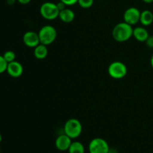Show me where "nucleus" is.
Returning <instances> with one entry per match:
<instances>
[{
	"mask_svg": "<svg viewBox=\"0 0 153 153\" xmlns=\"http://www.w3.org/2000/svg\"><path fill=\"white\" fill-rule=\"evenodd\" d=\"M146 44L150 49H153V35L152 36H149V37L147 38V40H146Z\"/></svg>",
	"mask_w": 153,
	"mask_h": 153,
	"instance_id": "20",
	"label": "nucleus"
},
{
	"mask_svg": "<svg viewBox=\"0 0 153 153\" xmlns=\"http://www.w3.org/2000/svg\"><path fill=\"white\" fill-rule=\"evenodd\" d=\"M88 149L90 153H108L110 147L105 139L96 137L91 140Z\"/></svg>",
	"mask_w": 153,
	"mask_h": 153,
	"instance_id": "6",
	"label": "nucleus"
},
{
	"mask_svg": "<svg viewBox=\"0 0 153 153\" xmlns=\"http://www.w3.org/2000/svg\"><path fill=\"white\" fill-rule=\"evenodd\" d=\"M108 153H118V152L115 148H110V149H109Z\"/></svg>",
	"mask_w": 153,
	"mask_h": 153,
	"instance_id": "23",
	"label": "nucleus"
},
{
	"mask_svg": "<svg viewBox=\"0 0 153 153\" xmlns=\"http://www.w3.org/2000/svg\"><path fill=\"white\" fill-rule=\"evenodd\" d=\"M94 0H78V4L82 8H90L94 4Z\"/></svg>",
	"mask_w": 153,
	"mask_h": 153,
	"instance_id": "17",
	"label": "nucleus"
},
{
	"mask_svg": "<svg viewBox=\"0 0 153 153\" xmlns=\"http://www.w3.org/2000/svg\"><path fill=\"white\" fill-rule=\"evenodd\" d=\"M60 1L64 2L67 6L74 5L76 3H78V0H60Z\"/></svg>",
	"mask_w": 153,
	"mask_h": 153,
	"instance_id": "19",
	"label": "nucleus"
},
{
	"mask_svg": "<svg viewBox=\"0 0 153 153\" xmlns=\"http://www.w3.org/2000/svg\"><path fill=\"white\" fill-rule=\"evenodd\" d=\"M142 1L145 3H147V4H150V3L153 2V0H142Z\"/></svg>",
	"mask_w": 153,
	"mask_h": 153,
	"instance_id": "25",
	"label": "nucleus"
},
{
	"mask_svg": "<svg viewBox=\"0 0 153 153\" xmlns=\"http://www.w3.org/2000/svg\"><path fill=\"white\" fill-rule=\"evenodd\" d=\"M64 134L69 136L71 139L77 138L82 132V125L79 120L71 118L64 124Z\"/></svg>",
	"mask_w": 153,
	"mask_h": 153,
	"instance_id": "2",
	"label": "nucleus"
},
{
	"mask_svg": "<svg viewBox=\"0 0 153 153\" xmlns=\"http://www.w3.org/2000/svg\"><path fill=\"white\" fill-rule=\"evenodd\" d=\"M40 42L46 46L52 44L57 37V31L52 25H46L42 27L38 32Z\"/></svg>",
	"mask_w": 153,
	"mask_h": 153,
	"instance_id": "3",
	"label": "nucleus"
},
{
	"mask_svg": "<svg viewBox=\"0 0 153 153\" xmlns=\"http://www.w3.org/2000/svg\"><path fill=\"white\" fill-rule=\"evenodd\" d=\"M128 69L126 65L121 61H114L108 68L109 76L114 79H123L127 74Z\"/></svg>",
	"mask_w": 153,
	"mask_h": 153,
	"instance_id": "5",
	"label": "nucleus"
},
{
	"mask_svg": "<svg viewBox=\"0 0 153 153\" xmlns=\"http://www.w3.org/2000/svg\"><path fill=\"white\" fill-rule=\"evenodd\" d=\"M149 34L144 27H136L133 28V37L139 42H146Z\"/></svg>",
	"mask_w": 153,
	"mask_h": 153,
	"instance_id": "11",
	"label": "nucleus"
},
{
	"mask_svg": "<svg viewBox=\"0 0 153 153\" xmlns=\"http://www.w3.org/2000/svg\"><path fill=\"white\" fill-rule=\"evenodd\" d=\"M150 64L153 68V55H152V57H151V58H150Z\"/></svg>",
	"mask_w": 153,
	"mask_h": 153,
	"instance_id": "26",
	"label": "nucleus"
},
{
	"mask_svg": "<svg viewBox=\"0 0 153 153\" xmlns=\"http://www.w3.org/2000/svg\"><path fill=\"white\" fill-rule=\"evenodd\" d=\"M22 41L24 44L29 48H35L40 43L38 33L33 31H28L23 34Z\"/></svg>",
	"mask_w": 153,
	"mask_h": 153,
	"instance_id": "8",
	"label": "nucleus"
},
{
	"mask_svg": "<svg viewBox=\"0 0 153 153\" xmlns=\"http://www.w3.org/2000/svg\"><path fill=\"white\" fill-rule=\"evenodd\" d=\"M7 72L9 76L12 78H19L23 73V67L18 61H14L8 63L7 67Z\"/></svg>",
	"mask_w": 153,
	"mask_h": 153,
	"instance_id": "9",
	"label": "nucleus"
},
{
	"mask_svg": "<svg viewBox=\"0 0 153 153\" xmlns=\"http://www.w3.org/2000/svg\"><path fill=\"white\" fill-rule=\"evenodd\" d=\"M31 1V0H17L18 2L21 4H28Z\"/></svg>",
	"mask_w": 153,
	"mask_h": 153,
	"instance_id": "22",
	"label": "nucleus"
},
{
	"mask_svg": "<svg viewBox=\"0 0 153 153\" xmlns=\"http://www.w3.org/2000/svg\"><path fill=\"white\" fill-rule=\"evenodd\" d=\"M56 4H57V6H58V9H59L60 11L62 10H64V8H66V6H67L64 2H62L61 1H60L59 2L57 3Z\"/></svg>",
	"mask_w": 153,
	"mask_h": 153,
	"instance_id": "21",
	"label": "nucleus"
},
{
	"mask_svg": "<svg viewBox=\"0 0 153 153\" xmlns=\"http://www.w3.org/2000/svg\"><path fill=\"white\" fill-rule=\"evenodd\" d=\"M1 140H2V136H1V133H0V143H1Z\"/></svg>",
	"mask_w": 153,
	"mask_h": 153,
	"instance_id": "27",
	"label": "nucleus"
},
{
	"mask_svg": "<svg viewBox=\"0 0 153 153\" xmlns=\"http://www.w3.org/2000/svg\"><path fill=\"white\" fill-rule=\"evenodd\" d=\"M40 13L42 17L47 20H53L59 16L60 10L55 3L46 1L40 7Z\"/></svg>",
	"mask_w": 153,
	"mask_h": 153,
	"instance_id": "4",
	"label": "nucleus"
},
{
	"mask_svg": "<svg viewBox=\"0 0 153 153\" xmlns=\"http://www.w3.org/2000/svg\"><path fill=\"white\" fill-rule=\"evenodd\" d=\"M141 12L135 7H131L127 8L123 13L124 22L129 25H133L140 22V16Z\"/></svg>",
	"mask_w": 153,
	"mask_h": 153,
	"instance_id": "7",
	"label": "nucleus"
},
{
	"mask_svg": "<svg viewBox=\"0 0 153 153\" xmlns=\"http://www.w3.org/2000/svg\"><path fill=\"white\" fill-rule=\"evenodd\" d=\"M140 22L143 26H149L153 22V13L149 10H144L140 13Z\"/></svg>",
	"mask_w": 153,
	"mask_h": 153,
	"instance_id": "14",
	"label": "nucleus"
},
{
	"mask_svg": "<svg viewBox=\"0 0 153 153\" xmlns=\"http://www.w3.org/2000/svg\"><path fill=\"white\" fill-rule=\"evenodd\" d=\"M72 143V139L66 134H60L55 140V146L60 151H67Z\"/></svg>",
	"mask_w": 153,
	"mask_h": 153,
	"instance_id": "10",
	"label": "nucleus"
},
{
	"mask_svg": "<svg viewBox=\"0 0 153 153\" xmlns=\"http://www.w3.org/2000/svg\"><path fill=\"white\" fill-rule=\"evenodd\" d=\"M16 1H17V0H7V3L10 5H13L16 2Z\"/></svg>",
	"mask_w": 153,
	"mask_h": 153,
	"instance_id": "24",
	"label": "nucleus"
},
{
	"mask_svg": "<svg viewBox=\"0 0 153 153\" xmlns=\"http://www.w3.org/2000/svg\"><path fill=\"white\" fill-rule=\"evenodd\" d=\"M112 37L116 41L123 43L133 37L132 25L123 22L117 24L112 30Z\"/></svg>",
	"mask_w": 153,
	"mask_h": 153,
	"instance_id": "1",
	"label": "nucleus"
},
{
	"mask_svg": "<svg viewBox=\"0 0 153 153\" xmlns=\"http://www.w3.org/2000/svg\"><path fill=\"white\" fill-rule=\"evenodd\" d=\"M58 17L60 18V19L62 22H66V23H70V22H72L74 20L75 13L73 10L66 7L64 10L60 11Z\"/></svg>",
	"mask_w": 153,
	"mask_h": 153,
	"instance_id": "12",
	"label": "nucleus"
},
{
	"mask_svg": "<svg viewBox=\"0 0 153 153\" xmlns=\"http://www.w3.org/2000/svg\"><path fill=\"white\" fill-rule=\"evenodd\" d=\"M34 49V55L37 59L43 60L47 57L48 52H49L47 46L40 43Z\"/></svg>",
	"mask_w": 153,
	"mask_h": 153,
	"instance_id": "13",
	"label": "nucleus"
},
{
	"mask_svg": "<svg viewBox=\"0 0 153 153\" xmlns=\"http://www.w3.org/2000/svg\"><path fill=\"white\" fill-rule=\"evenodd\" d=\"M3 57H4V59L6 60L7 63L12 62V61H15V58H16V54L13 51L8 50L6 51L4 54H3Z\"/></svg>",
	"mask_w": 153,
	"mask_h": 153,
	"instance_id": "16",
	"label": "nucleus"
},
{
	"mask_svg": "<svg viewBox=\"0 0 153 153\" xmlns=\"http://www.w3.org/2000/svg\"><path fill=\"white\" fill-rule=\"evenodd\" d=\"M7 64H8V63L6 61L3 55H0V74L7 71Z\"/></svg>",
	"mask_w": 153,
	"mask_h": 153,
	"instance_id": "18",
	"label": "nucleus"
},
{
	"mask_svg": "<svg viewBox=\"0 0 153 153\" xmlns=\"http://www.w3.org/2000/svg\"><path fill=\"white\" fill-rule=\"evenodd\" d=\"M69 153H85V149L84 145L79 141L72 142L68 149Z\"/></svg>",
	"mask_w": 153,
	"mask_h": 153,
	"instance_id": "15",
	"label": "nucleus"
}]
</instances>
